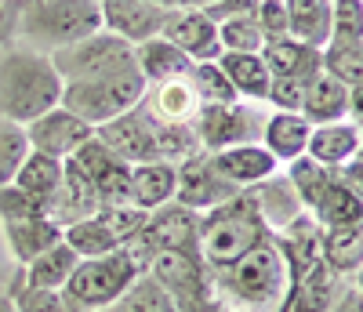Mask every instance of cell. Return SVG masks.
I'll return each instance as SVG.
<instances>
[{
  "instance_id": "6da1fadb",
  "label": "cell",
  "mask_w": 363,
  "mask_h": 312,
  "mask_svg": "<svg viewBox=\"0 0 363 312\" xmlns=\"http://www.w3.org/2000/svg\"><path fill=\"white\" fill-rule=\"evenodd\" d=\"M62 77L51 58L33 48H15L0 58V116L15 123H33L37 116L62 106Z\"/></svg>"
},
{
  "instance_id": "7a4b0ae2",
  "label": "cell",
  "mask_w": 363,
  "mask_h": 312,
  "mask_svg": "<svg viewBox=\"0 0 363 312\" xmlns=\"http://www.w3.org/2000/svg\"><path fill=\"white\" fill-rule=\"evenodd\" d=\"M269 240H272V233L265 225L251 189H240L225 204L200 214V255L211 272L240 262L247 251H255V247H262Z\"/></svg>"
},
{
  "instance_id": "3957f363",
  "label": "cell",
  "mask_w": 363,
  "mask_h": 312,
  "mask_svg": "<svg viewBox=\"0 0 363 312\" xmlns=\"http://www.w3.org/2000/svg\"><path fill=\"white\" fill-rule=\"evenodd\" d=\"M211 287H215V301L236 312H280L287 291V269L277 243L269 240L247 251L240 262L211 272Z\"/></svg>"
},
{
  "instance_id": "277c9868",
  "label": "cell",
  "mask_w": 363,
  "mask_h": 312,
  "mask_svg": "<svg viewBox=\"0 0 363 312\" xmlns=\"http://www.w3.org/2000/svg\"><path fill=\"white\" fill-rule=\"evenodd\" d=\"M102 29L99 0H18L15 37L33 51H58Z\"/></svg>"
},
{
  "instance_id": "5b68a950",
  "label": "cell",
  "mask_w": 363,
  "mask_h": 312,
  "mask_svg": "<svg viewBox=\"0 0 363 312\" xmlns=\"http://www.w3.org/2000/svg\"><path fill=\"white\" fill-rule=\"evenodd\" d=\"M145 95V77L138 73V66H120L113 73L91 77V80H73L62 87V106L69 113H77L80 120H87L91 128H99L106 120H116L131 113Z\"/></svg>"
},
{
  "instance_id": "8992f818",
  "label": "cell",
  "mask_w": 363,
  "mask_h": 312,
  "mask_svg": "<svg viewBox=\"0 0 363 312\" xmlns=\"http://www.w3.org/2000/svg\"><path fill=\"white\" fill-rule=\"evenodd\" d=\"M138 276H142V265L135 262L128 247H120V251H109L102 258H80L62 291L84 312H99V308L113 305Z\"/></svg>"
},
{
  "instance_id": "52a82bcc",
  "label": "cell",
  "mask_w": 363,
  "mask_h": 312,
  "mask_svg": "<svg viewBox=\"0 0 363 312\" xmlns=\"http://www.w3.org/2000/svg\"><path fill=\"white\" fill-rule=\"evenodd\" d=\"M142 272L153 276L182 312H207L215 305L211 269L200 251H153L142 262Z\"/></svg>"
},
{
  "instance_id": "ba28073f",
  "label": "cell",
  "mask_w": 363,
  "mask_h": 312,
  "mask_svg": "<svg viewBox=\"0 0 363 312\" xmlns=\"http://www.w3.org/2000/svg\"><path fill=\"white\" fill-rule=\"evenodd\" d=\"M51 66L58 69L62 84H73V80H91V77H102V73H113L120 66H131L135 62V44L120 40L109 29H99L77 44H66L48 55Z\"/></svg>"
},
{
  "instance_id": "9c48e42d",
  "label": "cell",
  "mask_w": 363,
  "mask_h": 312,
  "mask_svg": "<svg viewBox=\"0 0 363 312\" xmlns=\"http://www.w3.org/2000/svg\"><path fill=\"white\" fill-rule=\"evenodd\" d=\"M196 138L203 152H222L233 145H251L262 142V128H265V113L255 102H222V106H200L196 113Z\"/></svg>"
},
{
  "instance_id": "30bf717a",
  "label": "cell",
  "mask_w": 363,
  "mask_h": 312,
  "mask_svg": "<svg viewBox=\"0 0 363 312\" xmlns=\"http://www.w3.org/2000/svg\"><path fill=\"white\" fill-rule=\"evenodd\" d=\"M128 251L138 265L153 251H200V211L182 207L178 200L149 211L142 233L128 243Z\"/></svg>"
},
{
  "instance_id": "8fae6325",
  "label": "cell",
  "mask_w": 363,
  "mask_h": 312,
  "mask_svg": "<svg viewBox=\"0 0 363 312\" xmlns=\"http://www.w3.org/2000/svg\"><path fill=\"white\" fill-rule=\"evenodd\" d=\"M178 171V182H174V200L182 207H189V211H211V207H218L225 204L229 196H236L240 189L233 182L222 178V171L215 167V160H211V152H193L186 156L182 164H174Z\"/></svg>"
},
{
  "instance_id": "7c38bea8",
  "label": "cell",
  "mask_w": 363,
  "mask_h": 312,
  "mask_svg": "<svg viewBox=\"0 0 363 312\" xmlns=\"http://www.w3.org/2000/svg\"><path fill=\"white\" fill-rule=\"evenodd\" d=\"M95 138L116 152L124 164H149V160H160V149H157V123L142 113V106H135L131 113L106 120L95 128Z\"/></svg>"
},
{
  "instance_id": "4fadbf2b",
  "label": "cell",
  "mask_w": 363,
  "mask_h": 312,
  "mask_svg": "<svg viewBox=\"0 0 363 312\" xmlns=\"http://www.w3.org/2000/svg\"><path fill=\"white\" fill-rule=\"evenodd\" d=\"M95 138V128L87 120H80L77 113H69L66 106H55L51 113L37 116L33 123H26V142L33 152L44 156H58V160H69V156Z\"/></svg>"
},
{
  "instance_id": "5bb4252c",
  "label": "cell",
  "mask_w": 363,
  "mask_h": 312,
  "mask_svg": "<svg viewBox=\"0 0 363 312\" xmlns=\"http://www.w3.org/2000/svg\"><path fill=\"white\" fill-rule=\"evenodd\" d=\"M69 164L95 185V193L102 204H128V182H131V164H124L116 152H109L99 138L84 142Z\"/></svg>"
},
{
  "instance_id": "9a60e30c",
  "label": "cell",
  "mask_w": 363,
  "mask_h": 312,
  "mask_svg": "<svg viewBox=\"0 0 363 312\" xmlns=\"http://www.w3.org/2000/svg\"><path fill=\"white\" fill-rule=\"evenodd\" d=\"M160 37L171 40L174 48H182L193 62H218V55H222L218 26L200 8H171L160 26Z\"/></svg>"
},
{
  "instance_id": "2e32d148",
  "label": "cell",
  "mask_w": 363,
  "mask_h": 312,
  "mask_svg": "<svg viewBox=\"0 0 363 312\" xmlns=\"http://www.w3.org/2000/svg\"><path fill=\"white\" fill-rule=\"evenodd\" d=\"M99 8H102V29H109L128 44L160 37V26L171 11L153 4V0H99Z\"/></svg>"
},
{
  "instance_id": "e0dca14e",
  "label": "cell",
  "mask_w": 363,
  "mask_h": 312,
  "mask_svg": "<svg viewBox=\"0 0 363 312\" xmlns=\"http://www.w3.org/2000/svg\"><path fill=\"white\" fill-rule=\"evenodd\" d=\"M138 106L153 123H196V113L203 102L189 77H174V80L145 84V95Z\"/></svg>"
},
{
  "instance_id": "ac0fdd59",
  "label": "cell",
  "mask_w": 363,
  "mask_h": 312,
  "mask_svg": "<svg viewBox=\"0 0 363 312\" xmlns=\"http://www.w3.org/2000/svg\"><path fill=\"white\" fill-rule=\"evenodd\" d=\"M102 207L95 185H91L69 160H66V171H62V182H58V189L51 193L48 200V218L55 225H73V222H84V218H95Z\"/></svg>"
},
{
  "instance_id": "d6986e66",
  "label": "cell",
  "mask_w": 363,
  "mask_h": 312,
  "mask_svg": "<svg viewBox=\"0 0 363 312\" xmlns=\"http://www.w3.org/2000/svg\"><path fill=\"white\" fill-rule=\"evenodd\" d=\"M215 167L222 171L225 182H233L236 189H251V185L265 182L280 171L277 156H272L262 142H251V145H233V149H222V152H211Z\"/></svg>"
},
{
  "instance_id": "ffe728a7",
  "label": "cell",
  "mask_w": 363,
  "mask_h": 312,
  "mask_svg": "<svg viewBox=\"0 0 363 312\" xmlns=\"http://www.w3.org/2000/svg\"><path fill=\"white\" fill-rule=\"evenodd\" d=\"M265 69L272 77H284V80H313L323 69V51L309 48L301 40H265V48L258 51Z\"/></svg>"
},
{
  "instance_id": "44dd1931",
  "label": "cell",
  "mask_w": 363,
  "mask_h": 312,
  "mask_svg": "<svg viewBox=\"0 0 363 312\" xmlns=\"http://www.w3.org/2000/svg\"><path fill=\"white\" fill-rule=\"evenodd\" d=\"M174 182H178V171L167 160L135 164L131 182H128V204H135L138 211H157L174 200Z\"/></svg>"
},
{
  "instance_id": "7402d4cb",
  "label": "cell",
  "mask_w": 363,
  "mask_h": 312,
  "mask_svg": "<svg viewBox=\"0 0 363 312\" xmlns=\"http://www.w3.org/2000/svg\"><path fill=\"white\" fill-rule=\"evenodd\" d=\"M4 240H8V251H11L15 265L22 269L62 240V225H55L48 214L22 218V222H4Z\"/></svg>"
},
{
  "instance_id": "603a6c76",
  "label": "cell",
  "mask_w": 363,
  "mask_h": 312,
  "mask_svg": "<svg viewBox=\"0 0 363 312\" xmlns=\"http://www.w3.org/2000/svg\"><path fill=\"white\" fill-rule=\"evenodd\" d=\"M359 142L363 135L352 128L349 120H335V123H316L313 135H309V145H306V156H313L316 164L338 171L345 160L359 152Z\"/></svg>"
},
{
  "instance_id": "cb8c5ba5",
  "label": "cell",
  "mask_w": 363,
  "mask_h": 312,
  "mask_svg": "<svg viewBox=\"0 0 363 312\" xmlns=\"http://www.w3.org/2000/svg\"><path fill=\"white\" fill-rule=\"evenodd\" d=\"M313 135V123L301 116V113H272L265 116V128H262V145L277 156V164H291L298 160L309 145Z\"/></svg>"
},
{
  "instance_id": "d4e9b609",
  "label": "cell",
  "mask_w": 363,
  "mask_h": 312,
  "mask_svg": "<svg viewBox=\"0 0 363 312\" xmlns=\"http://www.w3.org/2000/svg\"><path fill=\"white\" fill-rule=\"evenodd\" d=\"M298 113L306 116L313 128L316 123L345 120V113H349V87L320 69L313 80H306V95H301V109Z\"/></svg>"
},
{
  "instance_id": "484cf974",
  "label": "cell",
  "mask_w": 363,
  "mask_h": 312,
  "mask_svg": "<svg viewBox=\"0 0 363 312\" xmlns=\"http://www.w3.org/2000/svg\"><path fill=\"white\" fill-rule=\"evenodd\" d=\"M135 66L138 73L145 77V84H157V80H174V77H189L196 62L174 48L171 40L164 37H153V40H142L135 44Z\"/></svg>"
},
{
  "instance_id": "4316f807",
  "label": "cell",
  "mask_w": 363,
  "mask_h": 312,
  "mask_svg": "<svg viewBox=\"0 0 363 312\" xmlns=\"http://www.w3.org/2000/svg\"><path fill=\"white\" fill-rule=\"evenodd\" d=\"M218 66H222V73L229 77L233 91L244 102H265L272 73L265 69L262 55H255V51H222L218 55Z\"/></svg>"
},
{
  "instance_id": "83f0119b",
  "label": "cell",
  "mask_w": 363,
  "mask_h": 312,
  "mask_svg": "<svg viewBox=\"0 0 363 312\" xmlns=\"http://www.w3.org/2000/svg\"><path fill=\"white\" fill-rule=\"evenodd\" d=\"M251 193L258 200V211L265 218L269 233H280L284 225H291L294 218L306 211V207H301V200H298V193H294V185L280 171L272 174V178H265V182H258V185H251Z\"/></svg>"
},
{
  "instance_id": "f1b7e54d",
  "label": "cell",
  "mask_w": 363,
  "mask_h": 312,
  "mask_svg": "<svg viewBox=\"0 0 363 312\" xmlns=\"http://www.w3.org/2000/svg\"><path fill=\"white\" fill-rule=\"evenodd\" d=\"M309 214L316 218L320 229H356V225H363V200L356 193H349L335 174L330 185L320 193V200L309 207Z\"/></svg>"
},
{
  "instance_id": "f546056e",
  "label": "cell",
  "mask_w": 363,
  "mask_h": 312,
  "mask_svg": "<svg viewBox=\"0 0 363 312\" xmlns=\"http://www.w3.org/2000/svg\"><path fill=\"white\" fill-rule=\"evenodd\" d=\"M284 4H287L291 40L323 51L330 44V0H284Z\"/></svg>"
},
{
  "instance_id": "4dcf8cb0",
  "label": "cell",
  "mask_w": 363,
  "mask_h": 312,
  "mask_svg": "<svg viewBox=\"0 0 363 312\" xmlns=\"http://www.w3.org/2000/svg\"><path fill=\"white\" fill-rule=\"evenodd\" d=\"M77 262H80V255L73 251L66 240H58L55 247H48L40 258H33L29 265H22L18 276H22V284H29V287H51V291H62V287H66V279H69L73 269H77Z\"/></svg>"
},
{
  "instance_id": "1f68e13d",
  "label": "cell",
  "mask_w": 363,
  "mask_h": 312,
  "mask_svg": "<svg viewBox=\"0 0 363 312\" xmlns=\"http://www.w3.org/2000/svg\"><path fill=\"white\" fill-rule=\"evenodd\" d=\"M320 262L330 272L352 279L363 269V225H356V229H323L320 233Z\"/></svg>"
},
{
  "instance_id": "d6a6232c",
  "label": "cell",
  "mask_w": 363,
  "mask_h": 312,
  "mask_svg": "<svg viewBox=\"0 0 363 312\" xmlns=\"http://www.w3.org/2000/svg\"><path fill=\"white\" fill-rule=\"evenodd\" d=\"M342 287H345V276L330 272L323 262H316L287 312H335V301H338Z\"/></svg>"
},
{
  "instance_id": "836d02e7",
  "label": "cell",
  "mask_w": 363,
  "mask_h": 312,
  "mask_svg": "<svg viewBox=\"0 0 363 312\" xmlns=\"http://www.w3.org/2000/svg\"><path fill=\"white\" fill-rule=\"evenodd\" d=\"M62 171H66V160L29 149V156L22 160V167L15 174V185H18V189H26V193H33V196H40L48 204L51 193L58 189V182H62Z\"/></svg>"
},
{
  "instance_id": "e575fe53",
  "label": "cell",
  "mask_w": 363,
  "mask_h": 312,
  "mask_svg": "<svg viewBox=\"0 0 363 312\" xmlns=\"http://www.w3.org/2000/svg\"><path fill=\"white\" fill-rule=\"evenodd\" d=\"M99 312H182V308L171 301V294L157 284L153 276L142 272L113 305H106V308H99Z\"/></svg>"
},
{
  "instance_id": "d590c367",
  "label": "cell",
  "mask_w": 363,
  "mask_h": 312,
  "mask_svg": "<svg viewBox=\"0 0 363 312\" xmlns=\"http://www.w3.org/2000/svg\"><path fill=\"white\" fill-rule=\"evenodd\" d=\"M8 294L15 301V312H84L66 291H51V287H29L22 284V276L15 272Z\"/></svg>"
},
{
  "instance_id": "8d00e7d4",
  "label": "cell",
  "mask_w": 363,
  "mask_h": 312,
  "mask_svg": "<svg viewBox=\"0 0 363 312\" xmlns=\"http://www.w3.org/2000/svg\"><path fill=\"white\" fill-rule=\"evenodd\" d=\"M330 178H335V171L316 164L313 156H306V152L287 164V182L294 185V193H298V200H301V207H306V211L320 200V193L330 185Z\"/></svg>"
},
{
  "instance_id": "74e56055",
  "label": "cell",
  "mask_w": 363,
  "mask_h": 312,
  "mask_svg": "<svg viewBox=\"0 0 363 312\" xmlns=\"http://www.w3.org/2000/svg\"><path fill=\"white\" fill-rule=\"evenodd\" d=\"M62 240L73 247L80 258H102L109 251H120V243L113 240V233L99 222V218H84V222H73L62 229Z\"/></svg>"
},
{
  "instance_id": "f35d334b",
  "label": "cell",
  "mask_w": 363,
  "mask_h": 312,
  "mask_svg": "<svg viewBox=\"0 0 363 312\" xmlns=\"http://www.w3.org/2000/svg\"><path fill=\"white\" fill-rule=\"evenodd\" d=\"M323 73H330L349 91L363 87V40L359 44H327L323 48Z\"/></svg>"
},
{
  "instance_id": "ab89813d",
  "label": "cell",
  "mask_w": 363,
  "mask_h": 312,
  "mask_svg": "<svg viewBox=\"0 0 363 312\" xmlns=\"http://www.w3.org/2000/svg\"><path fill=\"white\" fill-rule=\"evenodd\" d=\"M29 156V142H26V128L15 120L0 116V185H11L22 160Z\"/></svg>"
},
{
  "instance_id": "60d3db41",
  "label": "cell",
  "mask_w": 363,
  "mask_h": 312,
  "mask_svg": "<svg viewBox=\"0 0 363 312\" xmlns=\"http://www.w3.org/2000/svg\"><path fill=\"white\" fill-rule=\"evenodd\" d=\"M95 218H99V222L113 233V240H116L120 247H128V243L142 233L149 211H138L135 204H102Z\"/></svg>"
},
{
  "instance_id": "b9f144b4",
  "label": "cell",
  "mask_w": 363,
  "mask_h": 312,
  "mask_svg": "<svg viewBox=\"0 0 363 312\" xmlns=\"http://www.w3.org/2000/svg\"><path fill=\"white\" fill-rule=\"evenodd\" d=\"M189 80H193V87H196V95H200L203 106H222V102H236L240 99L218 62H196Z\"/></svg>"
},
{
  "instance_id": "7bdbcfd3",
  "label": "cell",
  "mask_w": 363,
  "mask_h": 312,
  "mask_svg": "<svg viewBox=\"0 0 363 312\" xmlns=\"http://www.w3.org/2000/svg\"><path fill=\"white\" fill-rule=\"evenodd\" d=\"M363 40V0H330V44Z\"/></svg>"
},
{
  "instance_id": "ee69618b",
  "label": "cell",
  "mask_w": 363,
  "mask_h": 312,
  "mask_svg": "<svg viewBox=\"0 0 363 312\" xmlns=\"http://www.w3.org/2000/svg\"><path fill=\"white\" fill-rule=\"evenodd\" d=\"M218 44L222 51H262L265 48V37L255 22V15H244V18H225L218 22Z\"/></svg>"
},
{
  "instance_id": "f6af8a7d",
  "label": "cell",
  "mask_w": 363,
  "mask_h": 312,
  "mask_svg": "<svg viewBox=\"0 0 363 312\" xmlns=\"http://www.w3.org/2000/svg\"><path fill=\"white\" fill-rule=\"evenodd\" d=\"M48 214V204L18 185H0V222H22V218H40Z\"/></svg>"
},
{
  "instance_id": "bcb514c9",
  "label": "cell",
  "mask_w": 363,
  "mask_h": 312,
  "mask_svg": "<svg viewBox=\"0 0 363 312\" xmlns=\"http://www.w3.org/2000/svg\"><path fill=\"white\" fill-rule=\"evenodd\" d=\"M255 22H258V29H262L265 40H287V37H291L287 4H284V0H262L258 11H255Z\"/></svg>"
},
{
  "instance_id": "7dc6e473",
  "label": "cell",
  "mask_w": 363,
  "mask_h": 312,
  "mask_svg": "<svg viewBox=\"0 0 363 312\" xmlns=\"http://www.w3.org/2000/svg\"><path fill=\"white\" fill-rule=\"evenodd\" d=\"M301 95H306V80H284V77H272L265 102H269L272 109H280V113H298V109H301Z\"/></svg>"
},
{
  "instance_id": "c3c4849f",
  "label": "cell",
  "mask_w": 363,
  "mask_h": 312,
  "mask_svg": "<svg viewBox=\"0 0 363 312\" xmlns=\"http://www.w3.org/2000/svg\"><path fill=\"white\" fill-rule=\"evenodd\" d=\"M262 0H211L207 8H200L211 22H225V18H244V15H255Z\"/></svg>"
},
{
  "instance_id": "681fc988",
  "label": "cell",
  "mask_w": 363,
  "mask_h": 312,
  "mask_svg": "<svg viewBox=\"0 0 363 312\" xmlns=\"http://www.w3.org/2000/svg\"><path fill=\"white\" fill-rule=\"evenodd\" d=\"M335 174H338V182L345 185L349 193H356V196L363 200V156H359V152L352 156V160H345Z\"/></svg>"
},
{
  "instance_id": "f907efd6",
  "label": "cell",
  "mask_w": 363,
  "mask_h": 312,
  "mask_svg": "<svg viewBox=\"0 0 363 312\" xmlns=\"http://www.w3.org/2000/svg\"><path fill=\"white\" fill-rule=\"evenodd\" d=\"M18 29V0H0V44H11Z\"/></svg>"
},
{
  "instance_id": "816d5d0a",
  "label": "cell",
  "mask_w": 363,
  "mask_h": 312,
  "mask_svg": "<svg viewBox=\"0 0 363 312\" xmlns=\"http://www.w3.org/2000/svg\"><path fill=\"white\" fill-rule=\"evenodd\" d=\"M335 312H363V291L352 284V279H345V287L335 301Z\"/></svg>"
},
{
  "instance_id": "f5cc1de1",
  "label": "cell",
  "mask_w": 363,
  "mask_h": 312,
  "mask_svg": "<svg viewBox=\"0 0 363 312\" xmlns=\"http://www.w3.org/2000/svg\"><path fill=\"white\" fill-rule=\"evenodd\" d=\"M345 120L363 135V87H352L349 91V113H345Z\"/></svg>"
},
{
  "instance_id": "db71d44e",
  "label": "cell",
  "mask_w": 363,
  "mask_h": 312,
  "mask_svg": "<svg viewBox=\"0 0 363 312\" xmlns=\"http://www.w3.org/2000/svg\"><path fill=\"white\" fill-rule=\"evenodd\" d=\"M0 312H15V301H11L8 291H0Z\"/></svg>"
},
{
  "instance_id": "11a10c76",
  "label": "cell",
  "mask_w": 363,
  "mask_h": 312,
  "mask_svg": "<svg viewBox=\"0 0 363 312\" xmlns=\"http://www.w3.org/2000/svg\"><path fill=\"white\" fill-rule=\"evenodd\" d=\"M207 4H211V0H182L178 8H207Z\"/></svg>"
},
{
  "instance_id": "9f6ffc18",
  "label": "cell",
  "mask_w": 363,
  "mask_h": 312,
  "mask_svg": "<svg viewBox=\"0 0 363 312\" xmlns=\"http://www.w3.org/2000/svg\"><path fill=\"white\" fill-rule=\"evenodd\" d=\"M207 312H236V308H229V305H222V301H215V305H211Z\"/></svg>"
},
{
  "instance_id": "6f0895ef",
  "label": "cell",
  "mask_w": 363,
  "mask_h": 312,
  "mask_svg": "<svg viewBox=\"0 0 363 312\" xmlns=\"http://www.w3.org/2000/svg\"><path fill=\"white\" fill-rule=\"evenodd\" d=\"M153 4H160V8H178L182 0H153Z\"/></svg>"
},
{
  "instance_id": "680465c9",
  "label": "cell",
  "mask_w": 363,
  "mask_h": 312,
  "mask_svg": "<svg viewBox=\"0 0 363 312\" xmlns=\"http://www.w3.org/2000/svg\"><path fill=\"white\" fill-rule=\"evenodd\" d=\"M352 284H356V287H359V291H363V269H359V272H356V276H352Z\"/></svg>"
},
{
  "instance_id": "91938a15",
  "label": "cell",
  "mask_w": 363,
  "mask_h": 312,
  "mask_svg": "<svg viewBox=\"0 0 363 312\" xmlns=\"http://www.w3.org/2000/svg\"><path fill=\"white\" fill-rule=\"evenodd\" d=\"M359 156H363V142H359Z\"/></svg>"
}]
</instances>
